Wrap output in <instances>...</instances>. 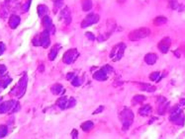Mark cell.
<instances>
[{
  "label": "cell",
  "mask_w": 185,
  "mask_h": 139,
  "mask_svg": "<svg viewBox=\"0 0 185 139\" xmlns=\"http://www.w3.org/2000/svg\"><path fill=\"white\" fill-rule=\"evenodd\" d=\"M27 84H28V77L27 75L24 74L23 77L19 80V82L16 84V86L11 90L10 94L11 95H14L16 96L17 98H22L24 96V94L26 92V88H27Z\"/></svg>",
  "instance_id": "cell-1"
},
{
  "label": "cell",
  "mask_w": 185,
  "mask_h": 139,
  "mask_svg": "<svg viewBox=\"0 0 185 139\" xmlns=\"http://www.w3.org/2000/svg\"><path fill=\"white\" fill-rule=\"evenodd\" d=\"M20 110V104L14 100L5 101L0 103V114L16 113Z\"/></svg>",
  "instance_id": "cell-2"
},
{
  "label": "cell",
  "mask_w": 185,
  "mask_h": 139,
  "mask_svg": "<svg viewBox=\"0 0 185 139\" xmlns=\"http://www.w3.org/2000/svg\"><path fill=\"white\" fill-rule=\"evenodd\" d=\"M120 118L122 122H123V130L124 131H127L133 124V120H134L133 112L130 109H124L120 114Z\"/></svg>",
  "instance_id": "cell-3"
},
{
  "label": "cell",
  "mask_w": 185,
  "mask_h": 139,
  "mask_svg": "<svg viewBox=\"0 0 185 139\" xmlns=\"http://www.w3.org/2000/svg\"><path fill=\"white\" fill-rule=\"evenodd\" d=\"M125 49H126V45L124 42H120V43H118V45H116L112 49L111 53H110V58H111V60L114 62L119 61L120 59L123 57Z\"/></svg>",
  "instance_id": "cell-4"
},
{
  "label": "cell",
  "mask_w": 185,
  "mask_h": 139,
  "mask_svg": "<svg viewBox=\"0 0 185 139\" xmlns=\"http://www.w3.org/2000/svg\"><path fill=\"white\" fill-rule=\"evenodd\" d=\"M149 34H151V30L148 29V28H140V29H137L135 31L131 32L129 35V39H131V41L136 42V41H139V39L148 37Z\"/></svg>",
  "instance_id": "cell-5"
},
{
  "label": "cell",
  "mask_w": 185,
  "mask_h": 139,
  "mask_svg": "<svg viewBox=\"0 0 185 139\" xmlns=\"http://www.w3.org/2000/svg\"><path fill=\"white\" fill-rule=\"evenodd\" d=\"M169 120L176 125H183L185 122V116L182 113V110L179 109V110H177L176 112L170 114Z\"/></svg>",
  "instance_id": "cell-6"
},
{
  "label": "cell",
  "mask_w": 185,
  "mask_h": 139,
  "mask_svg": "<svg viewBox=\"0 0 185 139\" xmlns=\"http://www.w3.org/2000/svg\"><path fill=\"white\" fill-rule=\"evenodd\" d=\"M77 56H78L77 49H70L65 53L64 57H62V60H64L65 64H72V63H73L76 60Z\"/></svg>",
  "instance_id": "cell-7"
},
{
  "label": "cell",
  "mask_w": 185,
  "mask_h": 139,
  "mask_svg": "<svg viewBox=\"0 0 185 139\" xmlns=\"http://www.w3.org/2000/svg\"><path fill=\"white\" fill-rule=\"evenodd\" d=\"M99 20H100L99 15L93 14V13L89 14V15L86 16L83 21L81 22V28H86V27L92 26V25H94V24L99 22Z\"/></svg>",
  "instance_id": "cell-8"
},
{
  "label": "cell",
  "mask_w": 185,
  "mask_h": 139,
  "mask_svg": "<svg viewBox=\"0 0 185 139\" xmlns=\"http://www.w3.org/2000/svg\"><path fill=\"white\" fill-rule=\"evenodd\" d=\"M43 25L45 27V30L49 31L51 35H54L56 33V28H54V24L52 22V19H51L48 15L43 17Z\"/></svg>",
  "instance_id": "cell-9"
},
{
  "label": "cell",
  "mask_w": 185,
  "mask_h": 139,
  "mask_svg": "<svg viewBox=\"0 0 185 139\" xmlns=\"http://www.w3.org/2000/svg\"><path fill=\"white\" fill-rule=\"evenodd\" d=\"M170 45H171V39H169V38H164V39H161V41L159 42V45H157V47H159V49L160 53H166L167 51L169 50Z\"/></svg>",
  "instance_id": "cell-10"
},
{
  "label": "cell",
  "mask_w": 185,
  "mask_h": 139,
  "mask_svg": "<svg viewBox=\"0 0 185 139\" xmlns=\"http://www.w3.org/2000/svg\"><path fill=\"white\" fill-rule=\"evenodd\" d=\"M50 32L45 30L43 33L40 35V39H41V46L43 47H49V46L51 45V39H50Z\"/></svg>",
  "instance_id": "cell-11"
},
{
  "label": "cell",
  "mask_w": 185,
  "mask_h": 139,
  "mask_svg": "<svg viewBox=\"0 0 185 139\" xmlns=\"http://www.w3.org/2000/svg\"><path fill=\"white\" fill-rule=\"evenodd\" d=\"M60 17L65 20V23L66 25H69L72 23V14H70V10L68 7H65L64 9L61 10Z\"/></svg>",
  "instance_id": "cell-12"
},
{
  "label": "cell",
  "mask_w": 185,
  "mask_h": 139,
  "mask_svg": "<svg viewBox=\"0 0 185 139\" xmlns=\"http://www.w3.org/2000/svg\"><path fill=\"white\" fill-rule=\"evenodd\" d=\"M93 78L97 81H105L107 80L108 78V73L106 72L103 68H101L100 70L96 71V72L93 74Z\"/></svg>",
  "instance_id": "cell-13"
},
{
  "label": "cell",
  "mask_w": 185,
  "mask_h": 139,
  "mask_svg": "<svg viewBox=\"0 0 185 139\" xmlns=\"http://www.w3.org/2000/svg\"><path fill=\"white\" fill-rule=\"evenodd\" d=\"M21 22V19L17 15H11V17L9 19V27L11 29H16L19 26V24Z\"/></svg>",
  "instance_id": "cell-14"
},
{
  "label": "cell",
  "mask_w": 185,
  "mask_h": 139,
  "mask_svg": "<svg viewBox=\"0 0 185 139\" xmlns=\"http://www.w3.org/2000/svg\"><path fill=\"white\" fill-rule=\"evenodd\" d=\"M61 46L60 43H56V45L53 46V49H51L50 53H49V59H50L51 61H53V60H54V59H56L57 55L58 53V50L61 49Z\"/></svg>",
  "instance_id": "cell-15"
},
{
  "label": "cell",
  "mask_w": 185,
  "mask_h": 139,
  "mask_svg": "<svg viewBox=\"0 0 185 139\" xmlns=\"http://www.w3.org/2000/svg\"><path fill=\"white\" fill-rule=\"evenodd\" d=\"M157 60V55L155 53H148L145 56V62L148 65H153Z\"/></svg>",
  "instance_id": "cell-16"
},
{
  "label": "cell",
  "mask_w": 185,
  "mask_h": 139,
  "mask_svg": "<svg viewBox=\"0 0 185 139\" xmlns=\"http://www.w3.org/2000/svg\"><path fill=\"white\" fill-rule=\"evenodd\" d=\"M139 86H140V90L145 91V92H149V93L155 92V90H156L155 86H152L151 84H147V83H140Z\"/></svg>",
  "instance_id": "cell-17"
},
{
  "label": "cell",
  "mask_w": 185,
  "mask_h": 139,
  "mask_svg": "<svg viewBox=\"0 0 185 139\" xmlns=\"http://www.w3.org/2000/svg\"><path fill=\"white\" fill-rule=\"evenodd\" d=\"M152 109L149 105H145L139 110V114L141 117H148L152 114Z\"/></svg>",
  "instance_id": "cell-18"
},
{
  "label": "cell",
  "mask_w": 185,
  "mask_h": 139,
  "mask_svg": "<svg viewBox=\"0 0 185 139\" xmlns=\"http://www.w3.org/2000/svg\"><path fill=\"white\" fill-rule=\"evenodd\" d=\"M68 99L66 98L65 96L61 97V98L57 101V106L58 107V108H61V110L68 109Z\"/></svg>",
  "instance_id": "cell-19"
},
{
  "label": "cell",
  "mask_w": 185,
  "mask_h": 139,
  "mask_svg": "<svg viewBox=\"0 0 185 139\" xmlns=\"http://www.w3.org/2000/svg\"><path fill=\"white\" fill-rule=\"evenodd\" d=\"M51 91H52V93L54 95H61L65 92V89H64V87H62V85H61V84H54L52 86Z\"/></svg>",
  "instance_id": "cell-20"
},
{
  "label": "cell",
  "mask_w": 185,
  "mask_h": 139,
  "mask_svg": "<svg viewBox=\"0 0 185 139\" xmlns=\"http://www.w3.org/2000/svg\"><path fill=\"white\" fill-rule=\"evenodd\" d=\"M38 15H39V17H41L43 18L44 16H46L47 14H48V12H49V8L47 7L46 5H43V4H41V5H39L38 6Z\"/></svg>",
  "instance_id": "cell-21"
},
{
  "label": "cell",
  "mask_w": 185,
  "mask_h": 139,
  "mask_svg": "<svg viewBox=\"0 0 185 139\" xmlns=\"http://www.w3.org/2000/svg\"><path fill=\"white\" fill-rule=\"evenodd\" d=\"M93 3L92 0H82V10L87 12L92 9Z\"/></svg>",
  "instance_id": "cell-22"
},
{
  "label": "cell",
  "mask_w": 185,
  "mask_h": 139,
  "mask_svg": "<svg viewBox=\"0 0 185 139\" xmlns=\"http://www.w3.org/2000/svg\"><path fill=\"white\" fill-rule=\"evenodd\" d=\"M166 22H167L166 17H164V16H159V17H156L155 19L153 24H155V26H161V25H164V24H166Z\"/></svg>",
  "instance_id": "cell-23"
},
{
  "label": "cell",
  "mask_w": 185,
  "mask_h": 139,
  "mask_svg": "<svg viewBox=\"0 0 185 139\" xmlns=\"http://www.w3.org/2000/svg\"><path fill=\"white\" fill-rule=\"evenodd\" d=\"M11 81H12V79L8 76H5L3 79H1L0 80V89H5L11 83Z\"/></svg>",
  "instance_id": "cell-24"
},
{
  "label": "cell",
  "mask_w": 185,
  "mask_h": 139,
  "mask_svg": "<svg viewBox=\"0 0 185 139\" xmlns=\"http://www.w3.org/2000/svg\"><path fill=\"white\" fill-rule=\"evenodd\" d=\"M167 107H168V103H166V101L160 103V105H159V110H157V112H159V114H160V116H162V114H165V112H166Z\"/></svg>",
  "instance_id": "cell-25"
},
{
  "label": "cell",
  "mask_w": 185,
  "mask_h": 139,
  "mask_svg": "<svg viewBox=\"0 0 185 139\" xmlns=\"http://www.w3.org/2000/svg\"><path fill=\"white\" fill-rule=\"evenodd\" d=\"M93 122L91 121V120H87V121H85L84 124H81V128H82V130H83V131H89L90 129H91L92 127H93Z\"/></svg>",
  "instance_id": "cell-26"
},
{
  "label": "cell",
  "mask_w": 185,
  "mask_h": 139,
  "mask_svg": "<svg viewBox=\"0 0 185 139\" xmlns=\"http://www.w3.org/2000/svg\"><path fill=\"white\" fill-rule=\"evenodd\" d=\"M149 79L153 82H159V80L161 79L160 72H159V71H156V72H152L151 75H149Z\"/></svg>",
  "instance_id": "cell-27"
},
{
  "label": "cell",
  "mask_w": 185,
  "mask_h": 139,
  "mask_svg": "<svg viewBox=\"0 0 185 139\" xmlns=\"http://www.w3.org/2000/svg\"><path fill=\"white\" fill-rule=\"evenodd\" d=\"M82 82H83V81H82V79L75 75V76H74L73 79L72 80V85L74 86V87H79L82 84Z\"/></svg>",
  "instance_id": "cell-28"
},
{
  "label": "cell",
  "mask_w": 185,
  "mask_h": 139,
  "mask_svg": "<svg viewBox=\"0 0 185 139\" xmlns=\"http://www.w3.org/2000/svg\"><path fill=\"white\" fill-rule=\"evenodd\" d=\"M8 134V128L6 125H0V138L5 137Z\"/></svg>",
  "instance_id": "cell-29"
},
{
  "label": "cell",
  "mask_w": 185,
  "mask_h": 139,
  "mask_svg": "<svg viewBox=\"0 0 185 139\" xmlns=\"http://www.w3.org/2000/svg\"><path fill=\"white\" fill-rule=\"evenodd\" d=\"M145 100V97L143 96V95H136L133 99V102L135 103V104H139V103L144 102Z\"/></svg>",
  "instance_id": "cell-30"
},
{
  "label": "cell",
  "mask_w": 185,
  "mask_h": 139,
  "mask_svg": "<svg viewBox=\"0 0 185 139\" xmlns=\"http://www.w3.org/2000/svg\"><path fill=\"white\" fill-rule=\"evenodd\" d=\"M64 5V0H54V13Z\"/></svg>",
  "instance_id": "cell-31"
},
{
  "label": "cell",
  "mask_w": 185,
  "mask_h": 139,
  "mask_svg": "<svg viewBox=\"0 0 185 139\" xmlns=\"http://www.w3.org/2000/svg\"><path fill=\"white\" fill-rule=\"evenodd\" d=\"M31 2H32V0H27V1L23 4L22 6V10L24 13H26V12H28L29 9H30V6H31Z\"/></svg>",
  "instance_id": "cell-32"
},
{
  "label": "cell",
  "mask_w": 185,
  "mask_h": 139,
  "mask_svg": "<svg viewBox=\"0 0 185 139\" xmlns=\"http://www.w3.org/2000/svg\"><path fill=\"white\" fill-rule=\"evenodd\" d=\"M76 105V100L73 97H70L68 101V109H72Z\"/></svg>",
  "instance_id": "cell-33"
},
{
  "label": "cell",
  "mask_w": 185,
  "mask_h": 139,
  "mask_svg": "<svg viewBox=\"0 0 185 139\" xmlns=\"http://www.w3.org/2000/svg\"><path fill=\"white\" fill-rule=\"evenodd\" d=\"M32 42H33V45H34L35 46H41V39H40V36H38V37H35V38L33 39Z\"/></svg>",
  "instance_id": "cell-34"
},
{
  "label": "cell",
  "mask_w": 185,
  "mask_h": 139,
  "mask_svg": "<svg viewBox=\"0 0 185 139\" xmlns=\"http://www.w3.org/2000/svg\"><path fill=\"white\" fill-rule=\"evenodd\" d=\"M170 7L172 8V9L176 10V9H178L179 4H178V2L176 1V0H171V1H170Z\"/></svg>",
  "instance_id": "cell-35"
},
{
  "label": "cell",
  "mask_w": 185,
  "mask_h": 139,
  "mask_svg": "<svg viewBox=\"0 0 185 139\" xmlns=\"http://www.w3.org/2000/svg\"><path fill=\"white\" fill-rule=\"evenodd\" d=\"M85 36H86V38H87L89 41H94L95 39V36H94L92 33H90V32H87V33H85Z\"/></svg>",
  "instance_id": "cell-36"
},
{
  "label": "cell",
  "mask_w": 185,
  "mask_h": 139,
  "mask_svg": "<svg viewBox=\"0 0 185 139\" xmlns=\"http://www.w3.org/2000/svg\"><path fill=\"white\" fill-rule=\"evenodd\" d=\"M6 70H7V68H6L5 65H0V77L4 76Z\"/></svg>",
  "instance_id": "cell-37"
},
{
  "label": "cell",
  "mask_w": 185,
  "mask_h": 139,
  "mask_svg": "<svg viewBox=\"0 0 185 139\" xmlns=\"http://www.w3.org/2000/svg\"><path fill=\"white\" fill-rule=\"evenodd\" d=\"M5 49H6V46L3 42H0V55H2L3 53H4Z\"/></svg>",
  "instance_id": "cell-38"
},
{
  "label": "cell",
  "mask_w": 185,
  "mask_h": 139,
  "mask_svg": "<svg viewBox=\"0 0 185 139\" xmlns=\"http://www.w3.org/2000/svg\"><path fill=\"white\" fill-rule=\"evenodd\" d=\"M74 76H75V74L72 73V72H70V73H68V75H66V79H68V81H72Z\"/></svg>",
  "instance_id": "cell-39"
},
{
  "label": "cell",
  "mask_w": 185,
  "mask_h": 139,
  "mask_svg": "<svg viewBox=\"0 0 185 139\" xmlns=\"http://www.w3.org/2000/svg\"><path fill=\"white\" fill-rule=\"evenodd\" d=\"M77 135H78V131H77L76 129H73V130H72V137L73 139H75V138L78 137Z\"/></svg>",
  "instance_id": "cell-40"
},
{
  "label": "cell",
  "mask_w": 185,
  "mask_h": 139,
  "mask_svg": "<svg viewBox=\"0 0 185 139\" xmlns=\"http://www.w3.org/2000/svg\"><path fill=\"white\" fill-rule=\"evenodd\" d=\"M104 110V108H103V107H99V108H98L96 110H95V112H94L93 114H100L101 112H102V110Z\"/></svg>",
  "instance_id": "cell-41"
},
{
  "label": "cell",
  "mask_w": 185,
  "mask_h": 139,
  "mask_svg": "<svg viewBox=\"0 0 185 139\" xmlns=\"http://www.w3.org/2000/svg\"><path fill=\"white\" fill-rule=\"evenodd\" d=\"M185 104V99H182V100L180 101V106H184Z\"/></svg>",
  "instance_id": "cell-42"
},
{
  "label": "cell",
  "mask_w": 185,
  "mask_h": 139,
  "mask_svg": "<svg viewBox=\"0 0 185 139\" xmlns=\"http://www.w3.org/2000/svg\"><path fill=\"white\" fill-rule=\"evenodd\" d=\"M39 70H40L41 72H43V71H44V66H43V65H41L40 67H39Z\"/></svg>",
  "instance_id": "cell-43"
}]
</instances>
